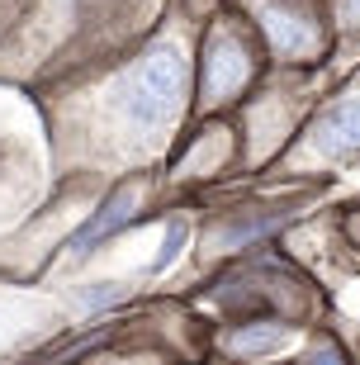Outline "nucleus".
<instances>
[{"label": "nucleus", "mask_w": 360, "mask_h": 365, "mask_svg": "<svg viewBox=\"0 0 360 365\" xmlns=\"http://www.w3.org/2000/svg\"><path fill=\"white\" fill-rule=\"evenodd\" d=\"M180 91H185V67L171 48H152L133 67L128 86H123V114L138 123V128H157V123L171 119V109L180 105Z\"/></svg>", "instance_id": "1"}, {"label": "nucleus", "mask_w": 360, "mask_h": 365, "mask_svg": "<svg viewBox=\"0 0 360 365\" xmlns=\"http://www.w3.org/2000/svg\"><path fill=\"white\" fill-rule=\"evenodd\" d=\"M313 148L322 152H360V95L336 105L332 114H322L313 128Z\"/></svg>", "instance_id": "2"}, {"label": "nucleus", "mask_w": 360, "mask_h": 365, "mask_svg": "<svg viewBox=\"0 0 360 365\" xmlns=\"http://www.w3.org/2000/svg\"><path fill=\"white\" fill-rule=\"evenodd\" d=\"M133 204H138V185H123V190H114L105 200V209L86 223V228L71 237V252H86V247H95L100 237H109V232H119L128 218H133Z\"/></svg>", "instance_id": "3"}, {"label": "nucleus", "mask_w": 360, "mask_h": 365, "mask_svg": "<svg viewBox=\"0 0 360 365\" xmlns=\"http://www.w3.org/2000/svg\"><path fill=\"white\" fill-rule=\"evenodd\" d=\"M242 81H247V57H242V48L232 38H218L209 48V95L227 100Z\"/></svg>", "instance_id": "4"}, {"label": "nucleus", "mask_w": 360, "mask_h": 365, "mask_svg": "<svg viewBox=\"0 0 360 365\" xmlns=\"http://www.w3.org/2000/svg\"><path fill=\"white\" fill-rule=\"evenodd\" d=\"M261 19H266V29L275 34V43H280V48H299V43H304V24H294L289 14H280V10H266Z\"/></svg>", "instance_id": "5"}, {"label": "nucleus", "mask_w": 360, "mask_h": 365, "mask_svg": "<svg viewBox=\"0 0 360 365\" xmlns=\"http://www.w3.org/2000/svg\"><path fill=\"white\" fill-rule=\"evenodd\" d=\"M185 223H171V228H166V242H161V252H157V271H166V266H171L175 261V252H180V247H185Z\"/></svg>", "instance_id": "6"}, {"label": "nucleus", "mask_w": 360, "mask_h": 365, "mask_svg": "<svg viewBox=\"0 0 360 365\" xmlns=\"http://www.w3.org/2000/svg\"><path fill=\"white\" fill-rule=\"evenodd\" d=\"M114 294H119V284H105V289H91V294H86V304H91V309H100V304H109Z\"/></svg>", "instance_id": "7"}, {"label": "nucleus", "mask_w": 360, "mask_h": 365, "mask_svg": "<svg viewBox=\"0 0 360 365\" xmlns=\"http://www.w3.org/2000/svg\"><path fill=\"white\" fill-rule=\"evenodd\" d=\"M346 14H351V19H360V0H351V10H346Z\"/></svg>", "instance_id": "8"}]
</instances>
